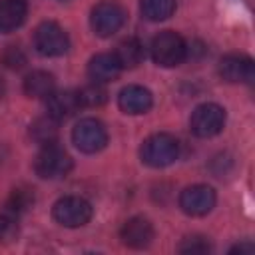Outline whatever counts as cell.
Here are the masks:
<instances>
[{
  "label": "cell",
  "instance_id": "cell-1",
  "mask_svg": "<svg viewBox=\"0 0 255 255\" xmlns=\"http://www.w3.org/2000/svg\"><path fill=\"white\" fill-rule=\"evenodd\" d=\"M177 155L179 141L169 133H153L139 147V157L149 167H167L177 159Z\"/></svg>",
  "mask_w": 255,
  "mask_h": 255
},
{
  "label": "cell",
  "instance_id": "cell-2",
  "mask_svg": "<svg viewBox=\"0 0 255 255\" xmlns=\"http://www.w3.org/2000/svg\"><path fill=\"white\" fill-rule=\"evenodd\" d=\"M149 52H151V60L157 64V66H163V68H173V66H179L185 56H187V46H185V40L173 32V30H163L159 32L153 40H151V46H149Z\"/></svg>",
  "mask_w": 255,
  "mask_h": 255
},
{
  "label": "cell",
  "instance_id": "cell-3",
  "mask_svg": "<svg viewBox=\"0 0 255 255\" xmlns=\"http://www.w3.org/2000/svg\"><path fill=\"white\" fill-rule=\"evenodd\" d=\"M72 157L70 153L56 145V143H48L42 145V149L38 151L36 159H34V171L38 177L42 179H60L66 177L72 169Z\"/></svg>",
  "mask_w": 255,
  "mask_h": 255
},
{
  "label": "cell",
  "instance_id": "cell-4",
  "mask_svg": "<svg viewBox=\"0 0 255 255\" xmlns=\"http://www.w3.org/2000/svg\"><path fill=\"white\" fill-rule=\"evenodd\" d=\"M126 24V10L114 2V0H104L100 4H96L92 8V16H90V26L96 32V36L100 38H110L116 32H120V28Z\"/></svg>",
  "mask_w": 255,
  "mask_h": 255
},
{
  "label": "cell",
  "instance_id": "cell-5",
  "mask_svg": "<svg viewBox=\"0 0 255 255\" xmlns=\"http://www.w3.org/2000/svg\"><path fill=\"white\" fill-rule=\"evenodd\" d=\"M72 141L84 153H98L108 145V129L100 120L84 118L74 126Z\"/></svg>",
  "mask_w": 255,
  "mask_h": 255
},
{
  "label": "cell",
  "instance_id": "cell-6",
  "mask_svg": "<svg viewBox=\"0 0 255 255\" xmlns=\"http://www.w3.org/2000/svg\"><path fill=\"white\" fill-rule=\"evenodd\" d=\"M52 215L64 227H82L92 219V205L80 195H66L54 203Z\"/></svg>",
  "mask_w": 255,
  "mask_h": 255
},
{
  "label": "cell",
  "instance_id": "cell-7",
  "mask_svg": "<svg viewBox=\"0 0 255 255\" xmlns=\"http://www.w3.org/2000/svg\"><path fill=\"white\" fill-rule=\"evenodd\" d=\"M225 126V110L217 104H201L191 112L189 129L197 137H213Z\"/></svg>",
  "mask_w": 255,
  "mask_h": 255
},
{
  "label": "cell",
  "instance_id": "cell-8",
  "mask_svg": "<svg viewBox=\"0 0 255 255\" xmlns=\"http://www.w3.org/2000/svg\"><path fill=\"white\" fill-rule=\"evenodd\" d=\"M34 46L36 50L42 54V56H48V58H54V56H62L68 52L70 48V38L66 34V30L48 20V22H42L36 32H34Z\"/></svg>",
  "mask_w": 255,
  "mask_h": 255
},
{
  "label": "cell",
  "instance_id": "cell-9",
  "mask_svg": "<svg viewBox=\"0 0 255 255\" xmlns=\"http://www.w3.org/2000/svg\"><path fill=\"white\" fill-rule=\"evenodd\" d=\"M217 195L213 191V187L197 183V185H189L181 191L179 195V207L183 213L191 215V217H201L207 215L213 207H215Z\"/></svg>",
  "mask_w": 255,
  "mask_h": 255
},
{
  "label": "cell",
  "instance_id": "cell-10",
  "mask_svg": "<svg viewBox=\"0 0 255 255\" xmlns=\"http://www.w3.org/2000/svg\"><path fill=\"white\" fill-rule=\"evenodd\" d=\"M219 76L229 84H251L255 80V64L249 56L227 54L219 62Z\"/></svg>",
  "mask_w": 255,
  "mask_h": 255
},
{
  "label": "cell",
  "instance_id": "cell-11",
  "mask_svg": "<svg viewBox=\"0 0 255 255\" xmlns=\"http://www.w3.org/2000/svg\"><path fill=\"white\" fill-rule=\"evenodd\" d=\"M118 106L122 112L129 114V116H137V114H145L151 106H153V96L147 88L143 86H126L120 96H118Z\"/></svg>",
  "mask_w": 255,
  "mask_h": 255
},
{
  "label": "cell",
  "instance_id": "cell-12",
  "mask_svg": "<svg viewBox=\"0 0 255 255\" xmlns=\"http://www.w3.org/2000/svg\"><path fill=\"white\" fill-rule=\"evenodd\" d=\"M120 237L131 249H143L153 239V227L145 217H131L122 225Z\"/></svg>",
  "mask_w": 255,
  "mask_h": 255
},
{
  "label": "cell",
  "instance_id": "cell-13",
  "mask_svg": "<svg viewBox=\"0 0 255 255\" xmlns=\"http://www.w3.org/2000/svg\"><path fill=\"white\" fill-rule=\"evenodd\" d=\"M46 106H48V116L54 118L56 122H62V120H68L72 118L80 108V98H78V92L74 90H60V92H54L48 100H46Z\"/></svg>",
  "mask_w": 255,
  "mask_h": 255
},
{
  "label": "cell",
  "instance_id": "cell-14",
  "mask_svg": "<svg viewBox=\"0 0 255 255\" xmlns=\"http://www.w3.org/2000/svg\"><path fill=\"white\" fill-rule=\"evenodd\" d=\"M120 72H122V66L118 64L114 54H96L88 64V76L92 82H98V84H108L118 80Z\"/></svg>",
  "mask_w": 255,
  "mask_h": 255
},
{
  "label": "cell",
  "instance_id": "cell-15",
  "mask_svg": "<svg viewBox=\"0 0 255 255\" xmlns=\"http://www.w3.org/2000/svg\"><path fill=\"white\" fill-rule=\"evenodd\" d=\"M56 92V80L50 72L34 70L24 78V94L34 100H48Z\"/></svg>",
  "mask_w": 255,
  "mask_h": 255
},
{
  "label": "cell",
  "instance_id": "cell-16",
  "mask_svg": "<svg viewBox=\"0 0 255 255\" xmlns=\"http://www.w3.org/2000/svg\"><path fill=\"white\" fill-rule=\"evenodd\" d=\"M26 0H0V32H14L26 20Z\"/></svg>",
  "mask_w": 255,
  "mask_h": 255
},
{
  "label": "cell",
  "instance_id": "cell-17",
  "mask_svg": "<svg viewBox=\"0 0 255 255\" xmlns=\"http://www.w3.org/2000/svg\"><path fill=\"white\" fill-rule=\"evenodd\" d=\"M118 64L124 68H135L137 64H141L143 60V44L137 38H126L116 46L114 52Z\"/></svg>",
  "mask_w": 255,
  "mask_h": 255
},
{
  "label": "cell",
  "instance_id": "cell-18",
  "mask_svg": "<svg viewBox=\"0 0 255 255\" xmlns=\"http://www.w3.org/2000/svg\"><path fill=\"white\" fill-rule=\"evenodd\" d=\"M139 10L145 20L161 22L175 12V0H139Z\"/></svg>",
  "mask_w": 255,
  "mask_h": 255
},
{
  "label": "cell",
  "instance_id": "cell-19",
  "mask_svg": "<svg viewBox=\"0 0 255 255\" xmlns=\"http://www.w3.org/2000/svg\"><path fill=\"white\" fill-rule=\"evenodd\" d=\"M30 133L32 137L40 143V145H48V143H56L58 139V126H56V120L54 118H40L32 124L30 128Z\"/></svg>",
  "mask_w": 255,
  "mask_h": 255
},
{
  "label": "cell",
  "instance_id": "cell-20",
  "mask_svg": "<svg viewBox=\"0 0 255 255\" xmlns=\"http://www.w3.org/2000/svg\"><path fill=\"white\" fill-rule=\"evenodd\" d=\"M32 203H34V191L30 187H16L10 193V197L6 199L4 207L10 209V211H14L16 215H22Z\"/></svg>",
  "mask_w": 255,
  "mask_h": 255
},
{
  "label": "cell",
  "instance_id": "cell-21",
  "mask_svg": "<svg viewBox=\"0 0 255 255\" xmlns=\"http://www.w3.org/2000/svg\"><path fill=\"white\" fill-rule=\"evenodd\" d=\"M78 98H80V104H82V106H90V108H94V106H102V104H106V100H108V92H106L104 84L92 82V84H88V86H84V88L78 90Z\"/></svg>",
  "mask_w": 255,
  "mask_h": 255
},
{
  "label": "cell",
  "instance_id": "cell-22",
  "mask_svg": "<svg viewBox=\"0 0 255 255\" xmlns=\"http://www.w3.org/2000/svg\"><path fill=\"white\" fill-rule=\"evenodd\" d=\"M18 219L20 215H16L14 211L2 207L0 209V241L8 243L18 235Z\"/></svg>",
  "mask_w": 255,
  "mask_h": 255
},
{
  "label": "cell",
  "instance_id": "cell-23",
  "mask_svg": "<svg viewBox=\"0 0 255 255\" xmlns=\"http://www.w3.org/2000/svg\"><path fill=\"white\" fill-rule=\"evenodd\" d=\"M211 251V245L205 237L201 235H191V237H185L181 243H179V253H207Z\"/></svg>",
  "mask_w": 255,
  "mask_h": 255
},
{
  "label": "cell",
  "instance_id": "cell-24",
  "mask_svg": "<svg viewBox=\"0 0 255 255\" xmlns=\"http://www.w3.org/2000/svg\"><path fill=\"white\" fill-rule=\"evenodd\" d=\"M2 62H4V66L12 68V70H20L26 64V56L18 46H8L2 52Z\"/></svg>",
  "mask_w": 255,
  "mask_h": 255
},
{
  "label": "cell",
  "instance_id": "cell-25",
  "mask_svg": "<svg viewBox=\"0 0 255 255\" xmlns=\"http://www.w3.org/2000/svg\"><path fill=\"white\" fill-rule=\"evenodd\" d=\"M253 251H255V245H253L251 241H245V243L235 245V247L231 249V253H245V255H251Z\"/></svg>",
  "mask_w": 255,
  "mask_h": 255
},
{
  "label": "cell",
  "instance_id": "cell-26",
  "mask_svg": "<svg viewBox=\"0 0 255 255\" xmlns=\"http://www.w3.org/2000/svg\"><path fill=\"white\" fill-rule=\"evenodd\" d=\"M4 94V80H2V76H0V96Z\"/></svg>",
  "mask_w": 255,
  "mask_h": 255
}]
</instances>
